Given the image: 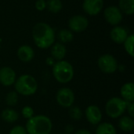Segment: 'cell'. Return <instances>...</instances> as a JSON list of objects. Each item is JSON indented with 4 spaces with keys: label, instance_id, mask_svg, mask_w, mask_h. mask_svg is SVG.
Returning <instances> with one entry per match:
<instances>
[{
    "label": "cell",
    "instance_id": "cell-1",
    "mask_svg": "<svg viewBox=\"0 0 134 134\" xmlns=\"http://www.w3.org/2000/svg\"><path fill=\"white\" fill-rule=\"evenodd\" d=\"M32 38L38 48L46 49L50 48L55 43L56 34L49 24L45 22H39L32 29Z\"/></svg>",
    "mask_w": 134,
    "mask_h": 134
},
{
    "label": "cell",
    "instance_id": "cell-2",
    "mask_svg": "<svg viewBox=\"0 0 134 134\" xmlns=\"http://www.w3.org/2000/svg\"><path fill=\"white\" fill-rule=\"evenodd\" d=\"M25 129L27 134H50L53 122L46 115H34L27 121Z\"/></svg>",
    "mask_w": 134,
    "mask_h": 134
},
{
    "label": "cell",
    "instance_id": "cell-3",
    "mask_svg": "<svg viewBox=\"0 0 134 134\" xmlns=\"http://www.w3.org/2000/svg\"><path fill=\"white\" fill-rule=\"evenodd\" d=\"M15 91L22 96L34 95L38 90V82L35 78L31 75L24 74L16 78L13 84Z\"/></svg>",
    "mask_w": 134,
    "mask_h": 134
},
{
    "label": "cell",
    "instance_id": "cell-4",
    "mask_svg": "<svg viewBox=\"0 0 134 134\" xmlns=\"http://www.w3.org/2000/svg\"><path fill=\"white\" fill-rule=\"evenodd\" d=\"M52 72L56 81L61 84L70 82L73 79L75 75L74 68L71 64L64 60L54 63Z\"/></svg>",
    "mask_w": 134,
    "mask_h": 134
},
{
    "label": "cell",
    "instance_id": "cell-5",
    "mask_svg": "<svg viewBox=\"0 0 134 134\" xmlns=\"http://www.w3.org/2000/svg\"><path fill=\"white\" fill-rule=\"evenodd\" d=\"M127 104L128 103L122 100L121 97H111L106 103L105 112L107 115L111 119H119L126 112Z\"/></svg>",
    "mask_w": 134,
    "mask_h": 134
},
{
    "label": "cell",
    "instance_id": "cell-6",
    "mask_svg": "<svg viewBox=\"0 0 134 134\" xmlns=\"http://www.w3.org/2000/svg\"><path fill=\"white\" fill-rule=\"evenodd\" d=\"M97 65L100 70L104 74H113L116 72L119 68L117 59L109 53L101 55L98 58Z\"/></svg>",
    "mask_w": 134,
    "mask_h": 134
},
{
    "label": "cell",
    "instance_id": "cell-7",
    "mask_svg": "<svg viewBox=\"0 0 134 134\" xmlns=\"http://www.w3.org/2000/svg\"><path fill=\"white\" fill-rule=\"evenodd\" d=\"M56 100L60 107L69 108L74 104L75 93L71 89L68 87H62L57 92Z\"/></svg>",
    "mask_w": 134,
    "mask_h": 134
},
{
    "label": "cell",
    "instance_id": "cell-8",
    "mask_svg": "<svg viewBox=\"0 0 134 134\" xmlns=\"http://www.w3.org/2000/svg\"><path fill=\"white\" fill-rule=\"evenodd\" d=\"M104 16L105 20L109 24L112 26H117L122 21L123 13L118 6L110 5L104 9Z\"/></svg>",
    "mask_w": 134,
    "mask_h": 134
},
{
    "label": "cell",
    "instance_id": "cell-9",
    "mask_svg": "<svg viewBox=\"0 0 134 134\" xmlns=\"http://www.w3.org/2000/svg\"><path fill=\"white\" fill-rule=\"evenodd\" d=\"M88 26L89 20L82 15L72 16L68 20V27L72 32H82L88 27Z\"/></svg>",
    "mask_w": 134,
    "mask_h": 134
},
{
    "label": "cell",
    "instance_id": "cell-10",
    "mask_svg": "<svg viewBox=\"0 0 134 134\" xmlns=\"http://www.w3.org/2000/svg\"><path fill=\"white\" fill-rule=\"evenodd\" d=\"M104 8V0H84L82 9L90 16L98 15Z\"/></svg>",
    "mask_w": 134,
    "mask_h": 134
},
{
    "label": "cell",
    "instance_id": "cell-11",
    "mask_svg": "<svg viewBox=\"0 0 134 134\" xmlns=\"http://www.w3.org/2000/svg\"><path fill=\"white\" fill-rule=\"evenodd\" d=\"M85 116L89 123L92 125H98L102 122L103 115L99 107L96 105H90L86 108Z\"/></svg>",
    "mask_w": 134,
    "mask_h": 134
},
{
    "label": "cell",
    "instance_id": "cell-12",
    "mask_svg": "<svg viewBox=\"0 0 134 134\" xmlns=\"http://www.w3.org/2000/svg\"><path fill=\"white\" fill-rule=\"evenodd\" d=\"M16 74L10 67H2L0 68V83L3 86H11L15 83Z\"/></svg>",
    "mask_w": 134,
    "mask_h": 134
},
{
    "label": "cell",
    "instance_id": "cell-13",
    "mask_svg": "<svg viewBox=\"0 0 134 134\" xmlns=\"http://www.w3.org/2000/svg\"><path fill=\"white\" fill-rule=\"evenodd\" d=\"M128 35L129 34L127 30L124 27L119 25L115 26L110 32L111 39L116 44H122Z\"/></svg>",
    "mask_w": 134,
    "mask_h": 134
},
{
    "label": "cell",
    "instance_id": "cell-14",
    "mask_svg": "<svg viewBox=\"0 0 134 134\" xmlns=\"http://www.w3.org/2000/svg\"><path fill=\"white\" fill-rule=\"evenodd\" d=\"M16 54L18 59L24 63H28L35 57V51L33 48L28 45L20 46L17 49Z\"/></svg>",
    "mask_w": 134,
    "mask_h": 134
},
{
    "label": "cell",
    "instance_id": "cell-15",
    "mask_svg": "<svg viewBox=\"0 0 134 134\" xmlns=\"http://www.w3.org/2000/svg\"><path fill=\"white\" fill-rule=\"evenodd\" d=\"M66 54H67V48L64 44H62L58 42L53 43V45L50 47L51 57L57 61L64 60Z\"/></svg>",
    "mask_w": 134,
    "mask_h": 134
},
{
    "label": "cell",
    "instance_id": "cell-16",
    "mask_svg": "<svg viewBox=\"0 0 134 134\" xmlns=\"http://www.w3.org/2000/svg\"><path fill=\"white\" fill-rule=\"evenodd\" d=\"M120 96L122 100L127 103L133 102L134 84L132 82H128L123 84L120 89Z\"/></svg>",
    "mask_w": 134,
    "mask_h": 134
},
{
    "label": "cell",
    "instance_id": "cell-17",
    "mask_svg": "<svg viewBox=\"0 0 134 134\" xmlns=\"http://www.w3.org/2000/svg\"><path fill=\"white\" fill-rule=\"evenodd\" d=\"M1 119L6 123H13L19 119V114L12 108H6L1 112Z\"/></svg>",
    "mask_w": 134,
    "mask_h": 134
},
{
    "label": "cell",
    "instance_id": "cell-18",
    "mask_svg": "<svg viewBox=\"0 0 134 134\" xmlns=\"http://www.w3.org/2000/svg\"><path fill=\"white\" fill-rule=\"evenodd\" d=\"M119 127L123 132H132L134 129L133 118L130 117L129 115L121 116L119 120Z\"/></svg>",
    "mask_w": 134,
    "mask_h": 134
},
{
    "label": "cell",
    "instance_id": "cell-19",
    "mask_svg": "<svg viewBox=\"0 0 134 134\" xmlns=\"http://www.w3.org/2000/svg\"><path fill=\"white\" fill-rule=\"evenodd\" d=\"M56 38L58 39L59 42L62 44L69 43L74 39V34L69 29H60L56 35Z\"/></svg>",
    "mask_w": 134,
    "mask_h": 134
},
{
    "label": "cell",
    "instance_id": "cell-20",
    "mask_svg": "<svg viewBox=\"0 0 134 134\" xmlns=\"http://www.w3.org/2000/svg\"><path fill=\"white\" fill-rule=\"evenodd\" d=\"M96 134H117V130L110 122H100L97 125Z\"/></svg>",
    "mask_w": 134,
    "mask_h": 134
},
{
    "label": "cell",
    "instance_id": "cell-21",
    "mask_svg": "<svg viewBox=\"0 0 134 134\" xmlns=\"http://www.w3.org/2000/svg\"><path fill=\"white\" fill-rule=\"evenodd\" d=\"M118 7L122 13L133 15L134 13V0H119Z\"/></svg>",
    "mask_w": 134,
    "mask_h": 134
},
{
    "label": "cell",
    "instance_id": "cell-22",
    "mask_svg": "<svg viewBox=\"0 0 134 134\" xmlns=\"http://www.w3.org/2000/svg\"><path fill=\"white\" fill-rule=\"evenodd\" d=\"M46 8L52 13H58L63 8L61 0H48L46 2Z\"/></svg>",
    "mask_w": 134,
    "mask_h": 134
},
{
    "label": "cell",
    "instance_id": "cell-23",
    "mask_svg": "<svg viewBox=\"0 0 134 134\" xmlns=\"http://www.w3.org/2000/svg\"><path fill=\"white\" fill-rule=\"evenodd\" d=\"M18 100H19V94L15 90L9 91V93H7L5 98V104L9 107L16 106L18 103Z\"/></svg>",
    "mask_w": 134,
    "mask_h": 134
},
{
    "label": "cell",
    "instance_id": "cell-24",
    "mask_svg": "<svg viewBox=\"0 0 134 134\" xmlns=\"http://www.w3.org/2000/svg\"><path fill=\"white\" fill-rule=\"evenodd\" d=\"M68 115L71 119L75 120V121H79L83 117V111L79 107L71 106V108H69Z\"/></svg>",
    "mask_w": 134,
    "mask_h": 134
},
{
    "label": "cell",
    "instance_id": "cell-25",
    "mask_svg": "<svg viewBox=\"0 0 134 134\" xmlns=\"http://www.w3.org/2000/svg\"><path fill=\"white\" fill-rule=\"evenodd\" d=\"M133 43H134V35L133 34L129 35L125 42L122 43L124 45V49L126 52L130 55L131 57H134L133 53Z\"/></svg>",
    "mask_w": 134,
    "mask_h": 134
},
{
    "label": "cell",
    "instance_id": "cell-26",
    "mask_svg": "<svg viewBox=\"0 0 134 134\" xmlns=\"http://www.w3.org/2000/svg\"><path fill=\"white\" fill-rule=\"evenodd\" d=\"M21 115L24 119L28 120L35 115L34 109L31 106H24L21 110Z\"/></svg>",
    "mask_w": 134,
    "mask_h": 134
},
{
    "label": "cell",
    "instance_id": "cell-27",
    "mask_svg": "<svg viewBox=\"0 0 134 134\" xmlns=\"http://www.w3.org/2000/svg\"><path fill=\"white\" fill-rule=\"evenodd\" d=\"M9 134H27V131H26V129L25 127L22 126H20V125H17V126H15L14 127H13Z\"/></svg>",
    "mask_w": 134,
    "mask_h": 134
},
{
    "label": "cell",
    "instance_id": "cell-28",
    "mask_svg": "<svg viewBox=\"0 0 134 134\" xmlns=\"http://www.w3.org/2000/svg\"><path fill=\"white\" fill-rule=\"evenodd\" d=\"M35 7L38 11H43L46 9V0H37L35 4Z\"/></svg>",
    "mask_w": 134,
    "mask_h": 134
},
{
    "label": "cell",
    "instance_id": "cell-29",
    "mask_svg": "<svg viewBox=\"0 0 134 134\" xmlns=\"http://www.w3.org/2000/svg\"><path fill=\"white\" fill-rule=\"evenodd\" d=\"M128 112V115L130 117H134V103L133 102H130L127 104V107H126V111Z\"/></svg>",
    "mask_w": 134,
    "mask_h": 134
},
{
    "label": "cell",
    "instance_id": "cell-30",
    "mask_svg": "<svg viewBox=\"0 0 134 134\" xmlns=\"http://www.w3.org/2000/svg\"><path fill=\"white\" fill-rule=\"evenodd\" d=\"M75 134H92L88 130H86V129H79L78 130Z\"/></svg>",
    "mask_w": 134,
    "mask_h": 134
},
{
    "label": "cell",
    "instance_id": "cell-31",
    "mask_svg": "<svg viewBox=\"0 0 134 134\" xmlns=\"http://www.w3.org/2000/svg\"><path fill=\"white\" fill-rule=\"evenodd\" d=\"M0 49H1V39H0Z\"/></svg>",
    "mask_w": 134,
    "mask_h": 134
},
{
    "label": "cell",
    "instance_id": "cell-32",
    "mask_svg": "<svg viewBox=\"0 0 134 134\" xmlns=\"http://www.w3.org/2000/svg\"><path fill=\"white\" fill-rule=\"evenodd\" d=\"M60 134H67V133H60Z\"/></svg>",
    "mask_w": 134,
    "mask_h": 134
}]
</instances>
